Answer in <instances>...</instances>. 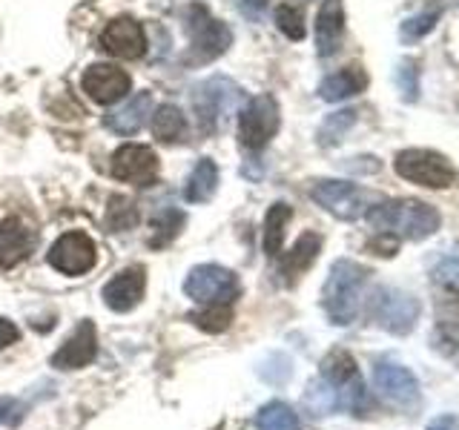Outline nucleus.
I'll return each mask as SVG.
<instances>
[{
	"label": "nucleus",
	"mask_w": 459,
	"mask_h": 430,
	"mask_svg": "<svg viewBox=\"0 0 459 430\" xmlns=\"http://www.w3.org/2000/svg\"><path fill=\"white\" fill-rule=\"evenodd\" d=\"M342 35H344V9L342 0H322L319 18H316V47H319L322 57L336 55L342 47Z\"/></svg>",
	"instance_id": "6ab92c4d"
},
{
	"label": "nucleus",
	"mask_w": 459,
	"mask_h": 430,
	"mask_svg": "<svg viewBox=\"0 0 459 430\" xmlns=\"http://www.w3.org/2000/svg\"><path fill=\"white\" fill-rule=\"evenodd\" d=\"M365 284H368V270L351 262V258H339L330 267L327 281L322 287V307L327 313V319L339 327L353 324L359 310H362Z\"/></svg>",
	"instance_id": "f03ea898"
},
{
	"label": "nucleus",
	"mask_w": 459,
	"mask_h": 430,
	"mask_svg": "<svg viewBox=\"0 0 459 430\" xmlns=\"http://www.w3.org/2000/svg\"><path fill=\"white\" fill-rule=\"evenodd\" d=\"M143 287H147V272L143 267H126L104 287V301L107 307L115 313H129L138 307V301L143 298Z\"/></svg>",
	"instance_id": "f3484780"
},
{
	"label": "nucleus",
	"mask_w": 459,
	"mask_h": 430,
	"mask_svg": "<svg viewBox=\"0 0 459 430\" xmlns=\"http://www.w3.org/2000/svg\"><path fill=\"white\" fill-rule=\"evenodd\" d=\"M434 350L445 358L459 362V322H439L434 330Z\"/></svg>",
	"instance_id": "473e14b6"
},
{
	"label": "nucleus",
	"mask_w": 459,
	"mask_h": 430,
	"mask_svg": "<svg viewBox=\"0 0 459 430\" xmlns=\"http://www.w3.org/2000/svg\"><path fill=\"white\" fill-rule=\"evenodd\" d=\"M241 86L230 78H210L195 90L193 95V107H195V118L198 129L204 135H212L215 129L224 126L227 118L238 109L241 104Z\"/></svg>",
	"instance_id": "7ed1b4c3"
},
{
	"label": "nucleus",
	"mask_w": 459,
	"mask_h": 430,
	"mask_svg": "<svg viewBox=\"0 0 459 430\" xmlns=\"http://www.w3.org/2000/svg\"><path fill=\"white\" fill-rule=\"evenodd\" d=\"M95 241L86 233H78V229L61 236L49 250V264L64 276H83L95 267Z\"/></svg>",
	"instance_id": "f8f14e48"
},
{
	"label": "nucleus",
	"mask_w": 459,
	"mask_h": 430,
	"mask_svg": "<svg viewBox=\"0 0 459 430\" xmlns=\"http://www.w3.org/2000/svg\"><path fill=\"white\" fill-rule=\"evenodd\" d=\"M365 90H368V72L359 64H351V66L339 69L336 75H327L319 86V95L325 100H330V104H336V100L353 98Z\"/></svg>",
	"instance_id": "412c9836"
},
{
	"label": "nucleus",
	"mask_w": 459,
	"mask_h": 430,
	"mask_svg": "<svg viewBox=\"0 0 459 430\" xmlns=\"http://www.w3.org/2000/svg\"><path fill=\"white\" fill-rule=\"evenodd\" d=\"M322 379L336 391L339 408H348L353 416H368L370 413V396L365 391V382L359 376V367L351 353L333 350L325 356L322 362Z\"/></svg>",
	"instance_id": "39448f33"
},
{
	"label": "nucleus",
	"mask_w": 459,
	"mask_h": 430,
	"mask_svg": "<svg viewBox=\"0 0 459 430\" xmlns=\"http://www.w3.org/2000/svg\"><path fill=\"white\" fill-rule=\"evenodd\" d=\"M456 419H454V416H442V419H437V422H430L428 425V430H456Z\"/></svg>",
	"instance_id": "ea45409f"
},
{
	"label": "nucleus",
	"mask_w": 459,
	"mask_h": 430,
	"mask_svg": "<svg viewBox=\"0 0 459 430\" xmlns=\"http://www.w3.org/2000/svg\"><path fill=\"white\" fill-rule=\"evenodd\" d=\"M184 290L198 305H233L241 293L238 276L219 264H201L184 281Z\"/></svg>",
	"instance_id": "6e6552de"
},
{
	"label": "nucleus",
	"mask_w": 459,
	"mask_h": 430,
	"mask_svg": "<svg viewBox=\"0 0 459 430\" xmlns=\"http://www.w3.org/2000/svg\"><path fill=\"white\" fill-rule=\"evenodd\" d=\"M21 401L14 399H0V425H18L21 422Z\"/></svg>",
	"instance_id": "c9c22d12"
},
{
	"label": "nucleus",
	"mask_w": 459,
	"mask_h": 430,
	"mask_svg": "<svg viewBox=\"0 0 459 430\" xmlns=\"http://www.w3.org/2000/svg\"><path fill=\"white\" fill-rule=\"evenodd\" d=\"M215 186H219V167H215V161H210V158H201L193 167L190 178H186L184 198L190 201V204H207L215 195Z\"/></svg>",
	"instance_id": "5701e85b"
},
{
	"label": "nucleus",
	"mask_w": 459,
	"mask_h": 430,
	"mask_svg": "<svg viewBox=\"0 0 459 430\" xmlns=\"http://www.w3.org/2000/svg\"><path fill=\"white\" fill-rule=\"evenodd\" d=\"M184 224V212H176V210H164L158 212L152 219V238H150V247H167V244L178 236V229Z\"/></svg>",
	"instance_id": "bb28decb"
},
{
	"label": "nucleus",
	"mask_w": 459,
	"mask_h": 430,
	"mask_svg": "<svg viewBox=\"0 0 459 430\" xmlns=\"http://www.w3.org/2000/svg\"><path fill=\"white\" fill-rule=\"evenodd\" d=\"M279 104L273 95H255L247 107L241 109L238 121V141L244 150H262L270 138L279 133Z\"/></svg>",
	"instance_id": "1a4fd4ad"
},
{
	"label": "nucleus",
	"mask_w": 459,
	"mask_h": 430,
	"mask_svg": "<svg viewBox=\"0 0 459 430\" xmlns=\"http://www.w3.org/2000/svg\"><path fill=\"white\" fill-rule=\"evenodd\" d=\"M135 224H138L135 204L129 198H124V195H115L109 201V207H107V227L112 229V233H124V229L135 227Z\"/></svg>",
	"instance_id": "c85d7f7f"
},
{
	"label": "nucleus",
	"mask_w": 459,
	"mask_h": 430,
	"mask_svg": "<svg viewBox=\"0 0 459 430\" xmlns=\"http://www.w3.org/2000/svg\"><path fill=\"white\" fill-rule=\"evenodd\" d=\"M356 124V109H342V112H333L327 115L325 124L319 126V143L322 147H333L344 138V133Z\"/></svg>",
	"instance_id": "cd10ccee"
},
{
	"label": "nucleus",
	"mask_w": 459,
	"mask_h": 430,
	"mask_svg": "<svg viewBox=\"0 0 459 430\" xmlns=\"http://www.w3.org/2000/svg\"><path fill=\"white\" fill-rule=\"evenodd\" d=\"M373 382H377V391L399 408H420L422 391H420V379L413 376L408 367H402L396 362H379L373 367Z\"/></svg>",
	"instance_id": "9b49d317"
},
{
	"label": "nucleus",
	"mask_w": 459,
	"mask_h": 430,
	"mask_svg": "<svg viewBox=\"0 0 459 430\" xmlns=\"http://www.w3.org/2000/svg\"><path fill=\"white\" fill-rule=\"evenodd\" d=\"M394 167L405 181L428 186V190H448L456 184L454 164L434 150H402Z\"/></svg>",
	"instance_id": "0eeeda50"
},
{
	"label": "nucleus",
	"mask_w": 459,
	"mask_h": 430,
	"mask_svg": "<svg viewBox=\"0 0 459 430\" xmlns=\"http://www.w3.org/2000/svg\"><path fill=\"white\" fill-rule=\"evenodd\" d=\"M290 219H293V210H290V204H284V201H279V204H273L267 210V219H264V253L270 258H276L281 253L284 229H287V224H290Z\"/></svg>",
	"instance_id": "b1692460"
},
{
	"label": "nucleus",
	"mask_w": 459,
	"mask_h": 430,
	"mask_svg": "<svg viewBox=\"0 0 459 430\" xmlns=\"http://www.w3.org/2000/svg\"><path fill=\"white\" fill-rule=\"evenodd\" d=\"M38 236L21 219H6L0 224V267H14L32 255Z\"/></svg>",
	"instance_id": "a211bd4d"
},
{
	"label": "nucleus",
	"mask_w": 459,
	"mask_h": 430,
	"mask_svg": "<svg viewBox=\"0 0 459 430\" xmlns=\"http://www.w3.org/2000/svg\"><path fill=\"white\" fill-rule=\"evenodd\" d=\"M310 198L342 221L359 219V215L368 210V201H370L365 190H359L356 184H348V181H316L310 186Z\"/></svg>",
	"instance_id": "9d476101"
},
{
	"label": "nucleus",
	"mask_w": 459,
	"mask_h": 430,
	"mask_svg": "<svg viewBox=\"0 0 459 430\" xmlns=\"http://www.w3.org/2000/svg\"><path fill=\"white\" fill-rule=\"evenodd\" d=\"M276 23L290 40L305 38V12H301L299 4H281L276 9Z\"/></svg>",
	"instance_id": "7c9ffc66"
},
{
	"label": "nucleus",
	"mask_w": 459,
	"mask_h": 430,
	"mask_svg": "<svg viewBox=\"0 0 459 430\" xmlns=\"http://www.w3.org/2000/svg\"><path fill=\"white\" fill-rule=\"evenodd\" d=\"M129 83H133L129 75L115 64H92L81 78L83 92L90 95L95 104H104V107L121 100L129 92Z\"/></svg>",
	"instance_id": "4468645a"
},
{
	"label": "nucleus",
	"mask_w": 459,
	"mask_h": 430,
	"mask_svg": "<svg viewBox=\"0 0 459 430\" xmlns=\"http://www.w3.org/2000/svg\"><path fill=\"white\" fill-rule=\"evenodd\" d=\"M152 135L164 143H172V141H181L184 135V115L178 107L172 104H164L158 107L155 115H152Z\"/></svg>",
	"instance_id": "a878e982"
},
{
	"label": "nucleus",
	"mask_w": 459,
	"mask_h": 430,
	"mask_svg": "<svg viewBox=\"0 0 459 430\" xmlns=\"http://www.w3.org/2000/svg\"><path fill=\"white\" fill-rule=\"evenodd\" d=\"M18 339H21V330L14 327L9 319H0V350L9 348V344H14Z\"/></svg>",
	"instance_id": "4c0bfd02"
},
{
	"label": "nucleus",
	"mask_w": 459,
	"mask_h": 430,
	"mask_svg": "<svg viewBox=\"0 0 459 430\" xmlns=\"http://www.w3.org/2000/svg\"><path fill=\"white\" fill-rule=\"evenodd\" d=\"M368 250H373L377 255L391 258V255H396V250H399V238H396V236H387V233H379L377 238H373V241L368 244Z\"/></svg>",
	"instance_id": "f704fd0d"
},
{
	"label": "nucleus",
	"mask_w": 459,
	"mask_h": 430,
	"mask_svg": "<svg viewBox=\"0 0 459 430\" xmlns=\"http://www.w3.org/2000/svg\"><path fill=\"white\" fill-rule=\"evenodd\" d=\"M396 81H399V90L405 100H416L420 98V66L413 61H402L396 69Z\"/></svg>",
	"instance_id": "72a5a7b5"
},
{
	"label": "nucleus",
	"mask_w": 459,
	"mask_h": 430,
	"mask_svg": "<svg viewBox=\"0 0 459 430\" xmlns=\"http://www.w3.org/2000/svg\"><path fill=\"white\" fill-rule=\"evenodd\" d=\"M186 35H190V55H186V64H210L215 61L219 55H224L230 49V43H233V32L221 23L210 18V12L201 6V4H193L186 9Z\"/></svg>",
	"instance_id": "423d86ee"
},
{
	"label": "nucleus",
	"mask_w": 459,
	"mask_h": 430,
	"mask_svg": "<svg viewBox=\"0 0 459 430\" xmlns=\"http://www.w3.org/2000/svg\"><path fill=\"white\" fill-rule=\"evenodd\" d=\"M368 221L377 233H387L396 238L408 241H425L439 229V212L437 207L425 204V201L413 198H399V201H385L368 210Z\"/></svg>",
	"instance_id": "f257e3e1"
},
{
	"label": "nucleus",
	"mask_w": 459,
	"mask_h": 430,
	"mask_svg": "<svg viewBox=\"0 0 459 430\" xmlns=\"http://www.w3.org/2000/svg\"><path fill=\"white\" fill-rule=\"evenodd\" d=\"M112 176L118 181L147 186L158 176V155L150 147H138V143H126L112 155Z\"/></svg>",
	"instance_id": "ddd939ff"
},
{
	"label": "nucleus",
	"mask_w": 459,
	"mask_h": 430,
	"mask_svg": "<svg viewBox=\"0 0 459 430\" xmlns=\"http://www.w3.org/2000/svg\"><path fill=\"white\" fill-rule=\"evenodd\" d=\"M150 115H152V92H138L135 98H129V104H124L118 112L107 115L104 124L115 135H135L138 129L147 124Z\"/></svg>",
	"instance_id": "aec40b11"
},
{
	"label": "nucleus",
	"mask_w": 459,
	"mask_h": 430,
	"mask_svg": "<svg viewBox=\"0 0 459 430\" xmlns=\"http://www.w3.org/2000/svg\"><path fill=\"white\" fill-rule=\"evenodd\" d=\"M437 21H439V9H428L422 14H413V18H408L405 23H402L399 29V38L411 43V40H420L425 38L428 32H434L437 29Z\"/></svg>",
	"instance_id": "2f4dec72"
},
{
	"label": "nucleus",
	"mask_w": 459,
	"mask_h": 430,
	"mask_svg": "<svg viewBox=\"0 0 459 430\" xmlns=\"http://www.w3.org/2000/svg\"><path fill=\"white\" fill-rule=\"evenodd\" d=\"M267 4H270V0H236L238 12L244 14V18H250V21H258V18H262L264 9H267Z\"/></svg>",
	"instance_id": "e433bc0d"
},
{
	"label": "nucleus",
	"mask_w": 459,
	"mask_h": 430,
	"mask_svg": "<svg viewBox=\"0 0 459 430\" xmlns=\"http://www.w3.org/2000/svg\"><path fill=\"white\" fill-rule=\"evenodd\" d=\"M451 281V284H459V258H448L442 267H439V276H434V281Z\"/></svg>",
	"instance_id": "58836bf2"
},
{
	"label": "nucleus",
	"mask_w": 459,
	"mask_h": 430,
	"mask_svg": "<svg viewBox=\"0 0 459 430\" xmlns=\"http://www.w3.org/2000/svg\"><path fill=\"white\" fill-rule=\"evenodd\" d=\"M190 322L198 324L201 330H207V333H221L233 322V310H230V305H207V310L193 313Z\"/></svg>",
	"instance_id": "c756f323"
},
{
	"label": "nucleus",
	"mask_w": 459,
	"mask_h": 430,
	"mask_svg": "<svg viewBox=\"0 0 459 430\" xmlns=\"http://www.w3.org/2000/svg\"><path fill=\"white\" fill-rule=\"evenodd\" d=\"M368 313L387 333L408 336L420 322L422 305L413 293L399 290V287H377L368 301Z\"/></svg>",
	"instance_id": "20e7f679"
},
{
	"label": "nucleus",
	"mask_w": 459,
	"mask_h": 430,
	"mask_svg": "<svg viewBox=\"0 0 459 430\" xmlns=\"http://www.w3.org/2000/svg\"><path fill=\"white\" fill-rule=\"evenodd\" d=\"M319 250H322V238L319 236H316V233H305V236H301L293 244V250L281 258L279 272L284 276V284H293L301 276V272H307L313 267L316 258H319Z\"/></svg>",
	"instance_id": "4be33fe9"
},
{
	"label": "nucleus",
	"mask_w": 459,
	"mask_h": 430,
	"mask_svg": "<svg viewBox=\"0 0 459 430\" xmlns=\"http://www.w3.org/2000/svg\"><path fill=\"white\" fill-rule=\"evenodd\" d=\"M100 43H104L107 52L124 57V61H135V57L147 52V38H143V29L135 18H118L107 23Z\"/></svg>",
	"instance_id": "dca6fc26"
},
{
	"label": "nucleus",
	"mask_w": 459,
	"mask_h": 430,
	"mask_svg": "<svg viewBox=\"0 0 459 430\" xmlns=\"http://www.w3.org/2000/svg\"><path fill=\"white\" fill-rule=\"evenodd\" d=\"M255 427L258 430H301L299 413L284 405V401H270L255 413Z\"/></svg>",
	"instance_id": "393cba45"
},
{
	"label": "nucleus",
	"mask_w": 459,
	"mask_h": 430,
	"mask_svg": "<svg viewBox=\"0 0 459 430\" xmlns=\"http://www.w3.org/2000/svg\"><path fill=\"white\" fill-rule=\"evenodd\" d=\"M98 356V339H95V324L81 322L72 336L61 344V350L52 356V367L57 370H78L92 365Z\"/></svg>",
	"instance_id": "2eb2a0df"
}]
</instances>
